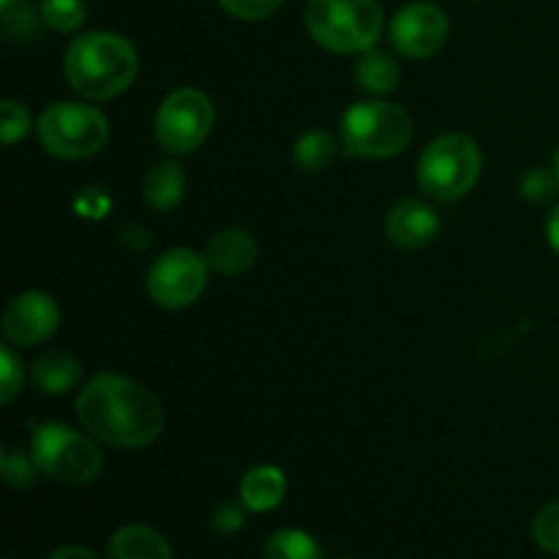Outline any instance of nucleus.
I'll list each match as a JSON object with an SVG mask.
<instances>
[{
  "label": "nucleus",
  "instance_id": "nucleus-1",
  "mask_svg": "<svg viewBox=\"0 0 559 559\" xmlns=\"http://www.w3.org/2000/svg\"><path fill=\"white\" fill-rule=\"evenodd\" d=\"M76 418L96 440L112 448H145L164 429L158 399L120 374L93 377L76 399Z\"/></svg>",
  "mask_w": 559,
  "mask_h": 559
},
{
  "label": "nucleus",
  "instance_id": "nucleus-2",
  "mask_svg": "<svg viewBox=\"0 0 559 559\" xmlns=\"http://www.w3.org/2000/svg\"><path fill=\"white\" fill-rule=\"evenodd\" d=\"M66 76L80 96L107 102L134 82L140 58L129 38L107 31H91L69 44L63 58Z\"/></svg>",
  "mask_w": 559,
  "mask_h": 559
},
{
  "label": "nucleus",
  "instance_id": "nucleus-3",
  "mask_svg": "<svg viewBox=\"0 0 559 559\" xmlns=\"http://www.w3.org/2000/svg\"><path fill=\"white\" fill-rule=\"evenodd\" d=\"M306 27L331 52H366L382 33V5L377 0H309Z\"/></svg>",
  "mask_w": 559,
  "mask_h": 559
},
{
  "label": "nucleus",
  "instance_id": "nucleus-4",
  "mask_svg": "<svg viewBox=\"0 0 559 559\" xmlns=\"http://www.w3.org/2000/svg\"><path fill=\"white\" fill-rule=\"evenodd\" d=\"M484 156L467 134H442L424 151L418 162V186L437 202L467 197L480 180Z\"/></svg>",
  "mask_w": 559,
  "mask_h": 559
},
{
  "label": "nucleus",
  "instance_id": "nucleus-5",
  "mask_svg": "<svg viewBox=\"0 0 559 559\" xmlns=\"http://www.w3.org/2000/svg\"><path fill=\"white\" fill-rule=\"evenodd\" d=\"M342 140L353 156H396L413 140V120L399 104L360 102L344 112Z\"/></svg>",
  "mask_w": 559,
  "mask_h": 559
},
{
  "label": "nucleus",
  "instance_id": "nucleus-6",
  "mask_svg": "<svg viewBox=\"0 0 559 559\" xmlns=\"http://www.w3.org/2000/svg\"><path fill=\"white\" fill-rule=\"evenodd\" d=\"M36 131L41 145L52 156L76 158L96 156L109 140V123L96 107L74 102L49 104L36 120Z\"/></svg>",
  "mask_w": 559,
  "mask_h": 559
},
{
  "label": "nucleus",
  "instance_id": "nucleus-7",
  "mask_svg": "<svg viewBox=\"0 0 559 559\" xmlns=\"http://www.w3.org/2000/svg\"><path fill=\"white\" fill-rule=\"evenodd\" d=\"M31 456L44 475L71 486L91 484L104 464L96 442L63 424L38 426L31 442Z\"/></svg>",
  "mask_w": 559,
  "mask_h": 559
},
{
  "label": "nucleus",
  "instance_id": "nucleus-8",
  "mask_svg": "<svg viewBox=\"0 0 559 559\" xmlns=\"http://www.w3.org/2000/svg\"><path fill=\"white\" fill-rule=\"evenodd\" d=\"M216 120L211 98L197 87L169 93L156 115V140L169 153H189L207 140Z\"/></svg>",
  "mask_w": 559,
  "mask_h": 559
},
{
  "label": "nucleus",
  "instance_id": "nucleus-9",
  "mask_svg": "<svg viewBox=\"0 0 559 559\" xmlns=\"http://www.w3.org/2000/svg\"><path fill=\"white\" fill-rule=\"evenodd\" d=\"M205 254L191 249H169L147 271V295L164 309H186L194 304L207 284Z\"/></svg>",
  "mask_w": 559,
  "mask_h": 559
},
{
  "label": "nucleus",
  "instance_id": "nucleus-10",
  "mask_svg": "<svg viewBox=\"0 0 559 559\" xmlns=\"http://www.w3.org/2000/svg\"><path fill=\"white\" fill-rule=\"evenodd\" d=\"M448 31H451V22L445 11L437 3L420 0V3H407L399 9L388 33L399 55L424 60L440 52L442 44L448 41Z\"/></svg>",
  "mask_w": 559,
  "mask_h": 559
},
{
  "label": "nucleus",
  "instance_id": "nucleus-11",
  "mask_svg": "<svg viewBox=\"0 0 559 559\" xmlns=\"http://www.w3.org/2000/svg\"><path fill=\"white\" fill-rule=\"evenodd\" d=\"M60 325V309L47 293L16 295L3 314V333L9 342L36 347L47 342Z\"/></svg>",
  "mask_w": 559,
  "mask_h": 559
},
{
  "label": "nucleus",
  "instance_id": "nucleus-12",
  "mask_svg": "<svg viewBox=\"0 0 559 559\" xmlns=\"http://www.w3.org/2000/svg\"><path fill=\"white\" fill-rule=\"evenodd\" d=\"M385 233L402 249H420V246L431 243L437 238L440 218H437V213L426 202L404 200L388 213Z\"/></svg>",
  "mask_w": 559,
  "mask_h": 559
},
{
  "label": "nucleus",
  "instance_id": "nucleus-13",
  "mask_svg": "<svg viewBox=\"0 0 559 559\" xmlns=\"http://www.w3.org/2000/svg\"><path fill=\"white\" fill-rule=\"evenodd\" d=\"M205 260L211 271L222 273V276H238L254 265L257 243L243 229H224L207 240Z\"/></svg>",
  "mask_w": 559,
  "mask_h": 559
},
{
  "label": "nucleus",
  "instance_id": "nucleus-14",
  "mask_svg": "<svg viewBox=\"0 0 559 559\" xmlns=\"http://www.w3.org/2000/svg\"><path fill=\"white\" fill-rule=\"evenodd\" d=\"M107 559H175L167 538L147 524H126L109 538Z\"/></svg>",
  "mask_w": 559,
  "mask_h": 559
},
{
  "label": "nucleus",
  "instance_id": "nucleus-15",
  "mask_svg": "<svg viewBox=\"0 0 559 559\" xmlns=\"http://www.w3.org/2000/svg\"><path fill=\"white\" fill-rule=\"evenodd\" d=\"M287 495V478L278 467L262 464V467L249 469L240 480V502L246 511L265 513L278 508V502Z\"/></svg>",
  "mask_w": 559,
  "mask_h": 559
},
{
  "label": "nucleus",
  "instance_id": "nucleus-16",
  "mask_svg": "<svg viewBox=\"0 0 559 559\" xmlns=\"http://www.w3.org/2000/svg\"><path fill=\"white\" fill-rule=\"evenodd\" d=\"M82 380V366L74 355L60 353H44L41 358L33 366V382H36L38 391L44 393H66Z\"/></svg>",
  "mask_w": 559,
  "mask_h": 559
},
{
  "label": "nucleus",
  "instance_id": "nucleus-17",
  "mask_svg": "<svg viewBox=\"0 0 559 559\" xmlns=\"http://www.w3.org/2000/svg\"><path fill=\"white\" fill-rule=\"evenodd\" d=\"M145 202L153 211H169L183 200L186 175L175 162H162L147 173L145 178Z\"/></svg>",
  "mask_w": 559,
  "mask_h": 559
},
{
  "label": "nucleus",
  "instance_id": "nucleus-18",
  "mask_svg": "<svg viewBox=\"0 0 559 559\" xmlns=\"http://www.w3.org/2000/svg\"><path fill=\"white\" fill-rule=\"evenodd\" d=\"M355 80L366 93H391L399 85V63L382 49H366L355 63Z\"/></svg>",
  "mask_w": 559,
  "mask_h": 559
},
{
  "label": "nucleus",
  "instance_id": "nucleus-19",
  "mask_svg": "<svg viewBox=\"0 0 559 559\" xmlns=\"http://www.w3.org/2000/svg\"><path fill=\"white\" fill-rule=\"evenodd\" d=\"M265 559H325L320 544L304 530H278L267 538Z\"/></svg>",
  "mask_w": 559,
  "mask_h": 559
},
{
  "label": "nucleus",
  "instance_id": "nucleus-20",
  "mask_svg": "<svg viewBox=\"0 0 559 559\" xmlns=\"http://www.w3.org/2000/svg\"><path fill=\"white\" fill-rule=\"evenodd\" d=\"M336 158V140L328 131H309L295 142V164L306 173H320Z\"/></svg>",
  "mask_w": 559,
  "mask_h": 559
},
{
  "label": "nucleus",
  "instance_id": "nucleus-21",
  "mask_svg": "<svg viewBox=\"0 0 559 559\" xmlns=\"http://www.w3.org/2000/svg\"><path fill=\"white\" fill-rule=\"evenodd\" d=\"M41 20L52 31L71 33L87 20V3L85 0H41Z\"/></svg>",
  "mask_w": 559,
  "mask_h": 559
},
{
  "label": "nucleus",
  "instance_id": "nucleus-22",
  "mask_svg": "<svg viewBox=\"0 0 559 559\" xmlns=\"http://www.w3.org/2000/svg\"><path fill=\"white\" fill-rule=\"evenodd\" d=\"M533 538L549 555H559V502H551L535 516Z\"/></svg>",
  "mask_w": 559,
  "mask_h": 559
},
{
  "label": "nucleus",
  "instance_id": "nucleus-23",
  "mask_svg": "<svg viewBox=\"0 0 559 559\" xmlns=\"http://www.w3.org/2000/svg\"><path fill=\"white\" fill-rule=\"evenodd\" d=\"M0 377H3V382H0V402L3 404L14 402L16 393L22 391V380H25V374H22V360L16 358V353L9 347V344L0 349Z\"/></svg>",
  "mask_w": 559,
  "mask_h": 559
},
{
  "label": "nucleus",
  "instance_id": "nucleus-24",
  "mask_svg": "<svg viewBox=\"0 0 559 559\" xmlns=\"http://www.w3.org/2000/svg\"><path fill=\"white\" fill-rule=\"evenodd\" d=\"M36 462L33 456H22L20 451H5L3 453V480L11 489H27L36 480Z\"/></svg>",
  "mask_w": 559,
  "mask_h": 559
},
{
  "label": "nucleus",
  "instance_id": "nucleus-25",
  "mask_svg": "<svg viewBox=\"0 0 559 559\" xmlns=\"http://www.w3.org/2000/svg\"><path fill=\"white\" fill-rule=\"evenodd\" d=\"M31 131V115H27V109L22 107L20 102H14V98H5L3 102V126H0V134H3V142L5 145H14L16 140H22V136Z\"/></svg>",
  "mask_w": 559,
  "mask_h": 559
},
{
  "label": "nucleus",
  "instance_id": "nucleus-26",
  "mask_svg": "<svg viewBox=\"0 0 559 559\" xmlns=\"http://www.w3.org/2000/svg\"><path fill=\"white\" fill-rule=\"evenodd\" d=\"M224 11L235 20H265V16L276 14L282 0H218Z\"/></svg>",
  "mask_w": 559,
  "mask_h": 559
},
{
  "label": "nucleus",
  "instance_id": "nucleus-27",
  "mask_svg": "<svg viewBox=\"0 0 559 559\" xmlns=\"http://www.w3.org/2000/svg\"><path fill=\"white\" fill-rule=\"evenodd\" d=\"M557 186H559L557 173L535 167L522 178V194L527 197L530 202H546L551 194H555Z\"/></svg>",
  "mask_w": 559,
  "mask_h": 559
},
{
  "label": "nucleus",
  "instance_id": "nucleus-28",
  "mask_svg": "<svg viewBox=\"0 0 559 559\" xmlns=\"http://www.w3.org/2000/svg\"><path fill=\"white\" fill-rule=\"evenodd\" d=\"M3 25L11 38H22V41L31 38L33 33H36V14H33L31 3H16L14 9L5 11Z\"/></svg>",
  "mask_w": 559,
  "mask_h": 559
},
{
  "label": "nucleus",
  "instance_id": "nucleus-29",
  "mask_svg": "<svg viewBox=\"0 0 559 559\" xmlns=\"http://www.w3.org/2000/svg\"><path fill=\"white\" fill-rule=\"evenodd\" d=\"M243 524H246V513L243 508L235 506V502H227V506H222L216 513H213V530L222 535L238 533V530H243Z\"/></svg>",
  "mask_w": 559,
  "mask_h": 559
},
{
  "label": "nucleus",
  "instance_id": "nucleus-30",
  "mask_svg": "<svg viewBox=\"0 0 559 559\" xmlns=\"http://www.w3.org/2000/svg\"><path fill=\"white\" fill-rule=\"evenodd\" d=\"M49 559H98L93 555L91 549H85V546H60V549H55Z\"/></svg>",
  "mask_w": 559,
  "mask_h": 559
},
{
  "label": "nucleus",
  "instance_id": "nucleus-31",
  "mask_svg": "<svg viewBox=\"0 0 559 559\" xmlns=\"http://www.w3.org/2000/svg\"><path fill=\"white\" fill-rule=\"evenodd\" d=\"M546 235H549L551 249H555L559 254V205L549 213V222H546Z\"/></svg>",
  "mask_w": 559,
  "mask_h": 559
},
{
  "label": "nucleus",
  "instance_id": "nucleus-32",
  "mask_svg": "<svg viewBox=\"0 0 559 559\" xmlns=\"http://www.w3.org/2000/svg\"><path fill=\"white\" fill-rule=\"evenodd\" d=\"M16 3H20V0H0V11H3V14H5V11L14 9Z\"/></svg>",
  "mask_w": 559,
  "mask_h": 559
},
{
  "label": "nucleus",
  "instance_id": "nucleus-33",
  "mask_svg": "<svg viewBox=\"0 0 559 559\" xmlns=\"http://www.w3.org/2000/svg\"><path fill=\"white\" fill-rule=\"evenodd\" d=\"M555 173H557V180H559V153H557V158H555Z\"/></svg>",
  "mask_w": 559,
  "mask_h": 559
}]
</instances>
